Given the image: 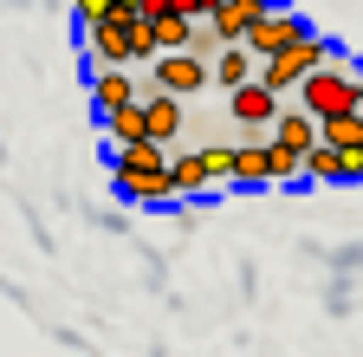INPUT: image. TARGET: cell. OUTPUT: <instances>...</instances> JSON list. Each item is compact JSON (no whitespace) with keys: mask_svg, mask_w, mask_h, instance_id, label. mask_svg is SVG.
I'll use <instances>...</instances> for the list:
<instances>
[{"mask_svg":"<svg viewBox=\"0 0 363 357\" xmlns=\"http://www.w3.org/2000/svg\"><path fill=\"white\" fill-rule=\"evenodd\" d=\"M325 59H337V46H331L325 33H311V26H305V33L292 39V46H279V53H266V59L253 65V78L266 84V92H279V98H286L292 84H298V78H305L311 65H325Z\"/></svg>","mask_w":363,"mask_h":357,"instance_id":"cell-3","label":"cell"},{"mask_svg":"<svg viewBox=\"0 0 363 357\" xmlns=\"http://www.w3.org/2000/svg\"><path fill=\"white\" fill-rule=\"evenodd\" d=\"M298 104L311 117H331V111H363V72H350L344 59H325V65H311L298 84Z\"/></svg>","mask_w":363,"mask_h":357,"instance_id":"cell-2","label":"cell"},{"mask_svg":"<svg viewBox=\"0 0 363 357\" xmlns=\"http://www.w3.org/2000/svg\"><path fill=\"white\" fill-rule=\"evenodd\" d=\"M272 111H279V92H266L259 78H247V84H234V92H227V117H234L240 130H253V137L272 123Z\"/></svg>","mask_w":363,"mask_h":357,"instance_id":"cell-7","label":"cell"},{"mask_svg":"<svg viewBox=\"0 0 363 357\" xmlns=\"http://www.w3.org/2000/svg\"><path fill=\"white\" fill-rule=\"evenodd\" d=\"M111 182L123 202H143V208H169V143L156 137H136V143H111Z\"/></svg>","mask_w":363,"mask_h":357,"instance_id":"cell-1","label":"cell"},{"mask_svg":"<svg viewBox=\"0 0 363 357\" xmlns=\"http://www.w3.org/2000/svg\"><path fill=\"white\" fill-rule=\"evenodd\" d=\"M130 98H143V84L130 78V65H91V111H117V104H130Z\"/></svg>","mask_w":363,"mask_h":357,"instance_id":"cell-8","label":"cell"},{"mask_svg":"<svg viewBox=\"0 0 363 357\" xmlns=\"http://www.w3.org/2000/svg\"><path fill=\"white\" fill-rule=\"evenodd\" d=\"M305 33V20L298 13H286V7H266L253 26H247V39H240V46L253 53V59H266V53H279V46H292V39Z\"/></svg>","mask_w":363,"mask_h":357,"instance_id":"cell-6","label":"cell"},{"mask_svg":"<svg viewBox=\"0 0 363 357\" xmlns=\"http://www.w3.org/2000/svg\"><path fill=\"white\" fill-rule=\"evenodd\" d=\"M266 7H272V0H220V7L208 13V26H214V39L227 46V39H247V26H253Z\"/></svg>","mask_w":363,"mask_h":357,"instance_id":"cell-11","label":"cell"},{"mask_svg":"<svg viewBox=\"0 0 363 357\" xmlns=\"http://www.w3.org/2000/svg\"><path fill=\"white\" fill-rule=\"evenodd\" d=\"M156 92H175V98H195V92H208V59H195L189 46L156 53Z\"/></svg>","mask_w":363,"mask_h":357,"instance_id":"cell-5","label":"cell"},{"mask_svg":"<svg viewBox=\"0 0 363 357\" xmlns=\"http://www.w3.org/2000/svg\"><path fill=\"white\" fill-rule=\"evenodd\" d=\"M286 182H298V150L266 137V189H286Z\"/></svg>","mask_w":363,"mask_h":357,"instance_id":"cell-15","label":"cell"},{"mask_svg":"<svg viewBox=\"0 0 363 357\" xmlns=\"http://www.w3.org/2000/svg\"><path fill=\"white\" fill-rule=\"evenodd\" d=\"M136 59H156V33H150V20H143V13L130 20V65H136Z\"/></svg>","mask_w":363,"mask_h":357,"instance_id":"cell-18","label":"cell"},{"mask_svg":"<svg viewBox=\"0 0 363 357\" xmlns=\"http://www.w3.org/2000/svg\"><path fill=\"white\" fill-rule=\"evenodd\" d=\"M169 195H175V202H195V195H208L201 150H175V156H169Z\"/></svg>","mask_w":363,"mask_h":357,"instance_id":"cell-13","label":"cell"},{"mask_svg":"<svg viewBox=\"0 0 363 357\" xmlns=\"http://www.w3.org/2000/svg\"><path fill=\"white\" fill-rule=\"evenodd\" d=\"M253 53L240 46V39H227V46H214V59H208V84H220V92H234V84H247L253 78Z\"/></svg>","mask_w":363,"mask_h":357,"instance_id":"cell-9","label":"cell"},{"mask_svg":"<svg viewBox=\"0 0 363 357\" xmlns=\"http://www.w3.org/2000/svg\"><path fill=\"white\" fill-rule=\"evenodd\" d=\"M72 13H78V26H84V20H104L111 0H72Z\"/></svg>","mask_w":363,"mask_h":357,"instance_id":"cell-19","label":"cell"},{"mask_svg":"<svg viewBox=\"0 0 363 357\" xmlns=\"http://www.w3.org/2000/svg\"><path fill=\"white\" fill-rule=\"evenodd\" d=\"M318 143H331V150H363V111H331V117H318Z\"/></svg>","mask_w":363,"mask_h":357,"instance_id":"cell-14","label":"cell"},{"mask_svg":"<svg viewBox=\"0 0 363 357\" xmlns=\"http://www.w3.org/2000/svg\"><path fill=\"white\" fill-rule=\"evenodd\" d=\"M143 117H150V137H156V143H175L182 123H189V117H182V98H175V92H156V84L143 92Z\"/></svg>","mask_w":363,"mask_h":357,"instance_id":"cell-10","label":"cell"},{"mask_svg":"<svg viewBox=\"0 0 363 357\" xmlns=\"http://www.w3.org/2000/svg\"><path fill=\"white\" fill-rule=\"evenodd\" d=\"M201 169H208V189H220L234 169V143H201Z\"/></svg>","mask_w":363,"mask_h":357,"instance_id":"cell-17","label":"cell"},{"mask_svg":"<svg viewBox=\"0 0 363 357\" xmlns=\"http://www.w3.org/2000/svg\"><path fill=\"white\" fill-rule=\"evenodd\" d=\"M189 13H156L150 20V33H156V53H175V46H189Z\"/></svg>","mask_w":363,"mask_h":357,"instance_id":"cell-16","label":"cell"},{"mask_svg":"<svg viewBox=\"0 0 363 357\" xmlns=\"http://www.w3.org/2000/svg\"><path fill=\"white\" fill-rule=\"evenodd\" d=\"M78 39H84V59L91 65H130V20H117V13L84 20Z\"/></svg>","mask_w":363,"mask_h":357,"instance_id":"cell-4","label":"cell"},{"mask_svg":"<svg viewBox=\"0 0 363 357\" xmlns=\"http://www.w3.org/2000/svg\"><path fill=\"white\" fill-rule=\"evenodd\" d=\"M266 130H272V143H286V150H298V156H305V150L318 143V117H311L305 104H298V111H286V104H279Z\"/></svg>","mask_w":363,"mask_h":357,"instance_id":"cell-12","label":"cell"},{"mask_svg":"<svg viewBox=\"0 0 363 357\" xmlns=\"http://www.w3.org/2000/svg\"><path fill=\"white\" fill-rule=\"evenodd\" d=\"M214 7H220V0H189V20H208Z\"/></svg>","mask_w":363,"mask_h":357,"instance_id":"cell-20","label":"cell"}]
</instances>
